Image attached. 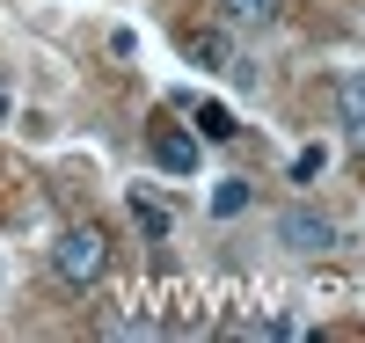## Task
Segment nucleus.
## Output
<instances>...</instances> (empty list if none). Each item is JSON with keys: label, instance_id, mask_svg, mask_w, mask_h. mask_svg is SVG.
<instances>
[{"label": "nucleus", "instance_id": "f257e3e1", "mask_svg": "<svg viewBox=\"0 0 365 343\" xmlns=\"http://www.w3.org/2000/svg\"><path fill=\"white\" fill-rule=\"evenodd\" d=\"M51 263H58L66 285H96V277L110 270V234L103 227H66V234L51 241Z\"/></svg>", "mask_w": 365, "mask_h": 343}, {"label": "nucleus", "instance_id": "f03ea898", "mask_svg": "<svg viewBox=\"0 0 365 343\" xmlns=\"http://www.w3.org/2000/svg\"><path fill=\"white\" fill-rule=\"evenodd\" d=\"M182 58L205 66V73H241V66H234V44L220 37V29H182Z\"/></svg>", "mask_w": 365, "mask_h": 343}, {"label": "nucleus", "instance_id": "7ed1b4c3", "mask_svg": "<svg viewBox=\"0 0 365 343\" xmlns=\"http://www.w3.org/2000/svg\"><path fill=\"white\" fill-rule=\"evenodd\" d=\"M278 241H285V248H329L336 227H329L322 212H285V220H278Z\"/></svg>", "mask_w": 365, "mask_h": 343}, {"label": "nucleus", "instance_id": "20e7f679", "mask_svg": "<svg viewBox=\"0 0 365 343\" xmlns=\"http://www.w3.org/2000/svg\"><path fill=\"white\" fill-rule=\"evenodd\" d=\"M154 161H161L168 175H190V168H197V139L175 132V124H161V132H154Z\"/></svg>", "mask_w": 365, "mask_h": 343}, {"label": "nucleus", "instance_id": "39448f33", "mask_svg": "<svg viewBox=\"0 0 365 343\" xmlns=\"http://www.w3.org/2000/svg\"><path fill=\"white\" fill-rule=\"evenodd\" d=\"M285 8L292 0H220V15L234 29H270V22H285Z\"/></svg>", "mask_w": 365, "mask_h": 343}, {"label": "nucleus", "instance_id": "423d86ee", "mask_svg": "<svg viewBox=\"0 0 365 343\" xmlns=\"http://www.w3.org/2000/svg\"><path fill=\"white\" fill-rule=\"evenodd\" d=\"M336 117H344V132L365 146V73H344L336 81Z\"/></svg>", "mask_w": 365, "mask_h": 343}, {"label": "nucleus", "instance_id": "0eeeda50", "mask_svg": "<svg viewBox=\"0 0 365 343\" xmlns=\"http://www.w3.org/2000/svg\"><path fill=\"white\" fill-rule=\"evenodd\" d=\"M132 220L146 227V241H168V205H154V198H146V190L132 198Z\"/></svg>", "mask_w": 365, "mask_h": 343}, {"label": "nucleus", "instance_id": "6e6552de", "mask_svg": "<svg viewBox=\"0 0 365 343\" xmlns=\"http://www.w3.org/2000/svg\"><path fill=\"white\" fill-rule=\"evenodd\" d=\"M197 132L205 139H234V110L227 103H197Z\"/></svg>", "mask_w": 365, "mask_h": 343}, {"label": "nucleus", "instance_id": "1a4fd4ad", "mask_svg": "<svg viewBox=\"0 0 365 343\" xmlns=\"http://www.w3.org/2000/svg\"><path fill=\"white\" fill-rule=\"evenodd\" d=\"M241 205H249V183H220V190H212V212H220V220H234Z\"/></svg>", "mask_w": 365, "mask_h": 343}, {"label": "nucleus", "instance_id": "9d476101", "mask_svg": "<svg viewBox=\"0 0 365 343\" xmlns=\"http://www.w3.org/2000/svg\"><path fill=\"white\" fill-rule=\"evenodd\" d=\"M322 161H329L322 146H299V153H292V183H314V175H322Z\"/></svg>", "mask_w": 365, "mask_h": 343}, {"label": "nucleus", "instance_id": "9b49d317", "mask_svg": "<svg viewBox=\"0 0 365 343\" xmlns=\"http://www.w3.org/2000/svg\"><path fill=\"white\" fill-rule=\"evenodd\" d=\"M0 117H8V88H0Z\"/></svg>", "mask_w": 365, "mask_h": 343}]
</instances>
